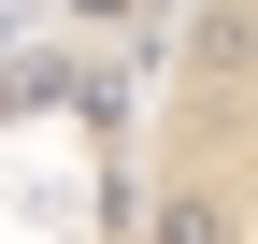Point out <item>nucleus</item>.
Listing matches in <instances>:
<instances>
[{"label": "nucleus", "mask_w": 258, "mask_h": 244, "mask_svg": "<svg viewBox=\"0 0 258 244\" xmlns=\"http://www.w3.org/2000/svg\"><path fill=\"white\" fill-rule=\"evenodd\" d=\"M15 244H258V0H15Z\"/></svg>", "instance_id": "f257e3e1"}]
</instances>
